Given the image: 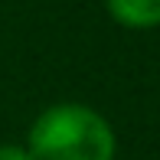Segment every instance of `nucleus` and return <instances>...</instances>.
<instances>
[{"label":"nucleus","instance_id":"f257e3e1","mask_svg":"<svg viewBox=\"0 0 160 160\" xmlns=\"http://www.w3.org/2000/svg\"><path fill=\"white\" fill-rule=\"evenodd\" d=\"M26 150L33 160H114V131L88 105H52L33 121Z\"/></svg>","mask_w":160,"mask_h":160},{"label":"nucleus","instance_id":"f03ea898","mask_svg":"<svg viewBox=\"0 0 160 160\" xmlns=\"http://www.w3.org/2000/svg\"><path fill=\"white\" fill-rule=\"evenodd\" d=\"M108 13L128 30L160 26V0H105Z\"/></svg>","mask_w":160,"mask_h":160},{"label":"nucleus","instance_id":"7ed1b4c3","mask_svg":"<svg viewBox=\"0 0 160 160\" xmlns=\"http://www.w3.org/2000/svg\"><path fill=\"white\" fill-rule=\"evenodd\" d=\"M0 160H33V154L20 144H0Z\"/></svg>","mask_w":160,"mask_h":160}]
</instances>
